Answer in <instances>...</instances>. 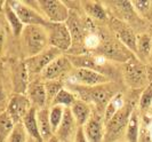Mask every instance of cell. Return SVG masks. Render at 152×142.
<instances>
[{
	"label": "cell",
	"instance_id": "6da1fadb",
	"mask_svg": "<svg viewBox=\"0 0 152 142\" xmlns=\"http://www.w3.org/2000/svg\"><path fill=\"white\" fill-rule=\"evenodd\" d=\"M68 87L69 90H72L76 94L78 99L89 104H94L99 111L103 113L105 111L107 104L119 93L118 87L112 82L103 84V85L91 86V87L78 86V85H68Z\"/></svg>",
	"mask_w": 152,
	"mask_h": 142
},
{
	"label": "cell",
	"instance_id": "7a4b0ae2",
	"mask_svg": "<svg viewBox=\"0 0 152 142\" xmlns=\"http://www.w3.org/2000/svg\"><path fill=\"white\" fill-rule=\"evenodd\" d=\"M21 41L24 53L26 54L25 59L32 57L39 53L44 52L46 48L49 47L48 33L45 26L40 25H26L24 26Z\"/></svg>",
	"mask_w": 152,
	"mask_h": 142
},
{
	"label": "cell",
	"instance_id": "3957f363",
	"mask_svg": "<svg viewBox=\"0 0 152 142\" xmlns=\"http://www.w3.org/2000/svg\"><path fill=\"white\" fill-rule=\"evenodd\" d=\"M133 112H134V108L130 103H124L117 110L113 117L105 124L104 142L121 141V138L126 134V129L129 124Z\"/></svg>",
	"mask_w": 152,
	"mask_h": 142
},
{
	"label": "cell",
	"instance_id": "277c9868",
	"mask_svg": "<svg viewBox=\"0 0 152 142\" xmlns=\"http://www.w3.org/2000/svg\"><path fill=\"white\" fill-rule=\"evenodd\" d=\"M33 5H36L33 8L45 17L47 22L66 23L70 17V9L61 0H39L33 1Z\"/></svg>",
	"mask_w": 152,
	"mask_h": 142
},
{
	"label": "cell",
	"instance_id": "5b68a950",
	"mask_svg": "<svg viewBox=\"0 0 152 142\" xmlns=\"http://www.w3.org/2000/svg\"><path fill=\"white\" fill-rule=\"evenodd\" d=\"M63 53L58 51L57 48L49 46L48 48H46L44 52L39 53L37 55L25 59V67L28 69V72L30 76V79L34 80L37 77H40V75L44 72L46 68L48 67L55 59H57L58 56H61Z\"/></svg>",
	"mask_w": 152,
	"mask_h": 142
},
{
	"label": "cell",
	"instance_id": "8992f818",
	"mask_svg": "<svg viewBox=\"0 0 152 142\" xmlns=\"http://www.w3.org/2000/svg\"><path fill=\"white\" fill-rule=\"evenodd\" d=\"M45 29L48 33L49 46L57 48L62 53L69 51L72 44V35L66 23H50L45 25Z\"/></svg>",
	"mask_w": 152,
	"mask_h": 142
},
{
	"label": "cell",
	"instance_id": "52a82bcc",
	"mask_svg": "<svg viewBox=\"0 0 152 142\" xmlns=\"http://www.w3.org/2000/svg\"><path fill=\"white\" fill-rule=\"evenodd\" d=\"M107 82H111L109 77L99 71H95L91 69H85V68H75L66 78L68 85H78V86H86V87L103 85Z\"/></svg>",
	"mask_w": 152,
	"mask_h": 142
},
{
	"label": "cell",
	"instance_id": "ba28073f",
	"mask_svg": "<svg viewBox=\"0 0 152 142\" xmlns=\"http://www.w3.org/2000/svg\"><path fill=\"white\" fill-rule=\"evenodd\" d=\"M75 69L73 64L69 59L68 55L62 54L46 68L44 72L40 75L39 79L41 82H52V80H66L69 75Z\"/></svg>",
	"mask_w": 152,
	"mask_h": 142
},
{
	"label": "cell",
	"instance_id": "9c48e42d",
	"mask_svg": "<svg viewBox=\"0 0 152 142\" xmlns=\"http://www.w3.org/2000/svg\"><path fill=\"white\" fill-rule=\"evenodd\" d=\"M10 7L13 8V10L16 13V15L18 16V18L21 20V22L26 26V25H40V26H45L47 24V21L44 16L39 13L36 8L30 6L26 1H8Z\"/></svg>",
	"mask_w": 152,
	"mask_h": 142
},
{
	"label": "cell",
	"instance_id": "30bf717a",
	"mask_svg": "<svg viewBox=\"0 0 152 142\" xmlns=\"http://www.w3.org/2000/svg\"><path fill=\"white\" fill-rule=\"evenodd\" d=\"M124 77L126 82L130 87L140 88L144 85L148 79V72L146 67L142 64L141 60L135 59L134 56L126 62L125 70H124Z\"/></svg>",
	"mask_w": 152,
	"mask_h": 142
},
{
	"label": "cell",
	"instance_id": "8fae6325",
	"mask_svg": "<svg viewBox=\"0 0 152 142\" xmlns=\"http://www.w3.org/2000/svg\"><path fill=\"white\" fill-rule=\"evenodd\" d=\"M88 142H104L105 138V121L104 113L99 110H93L91 117L83 127Z\"/></svg>",
	"mask_w": 152,
	"mask_h": 142
},
{
	"label": "cell",
	"instance_id": "7c38bea8",
	"mask_svg": "<svg viewBox=\"0 0 152 142\" xmlns=\"http://www.w3.org/2000/svg\"><path fill=\"white\" fill-rule=\"evenodd\" d=\"M31 108L32 105L26 94H14L9 99L6 112L16 125L22 123L23 118L25 117V115L29 112Z\"/></svg>",
	"mask_w": 152,
	"mask_h": 142
},
{
	"label": "cell",
	"instance_id": "4fadbf2b",
	"mask_svg": "<svg viewBox=\"0 0 152 142\" xmlns=\"http://www.w3.org/2000/svg\"><path fill=\"white\" fill-rule=\"evenodd\" d=\"M78 129H79V126H78L70 108H65L64 117H63L58 128L56 129L55 135L61 142H75Z\"/></svg>",
	"mask_w": 152,
	"mask_h": 142
},
{
	"label": "cell",
	"instance_id": "5bb4252c",
	"mask_svg": "<svg viewBox=\"0 0 152 142\" xmlns=\"http://www.w3.org/2000/svg\"><path fill=\"white\" fill-rule=\"evenodd\" d=\"M30 76L24 61H18L13 65V88L15 94H26L30 85Z\"/></svg>",
	"mask_w": 152,
	"mask_h": 142
},
{
	"label": "cell",
	"instance_id": "9a60e30c",
	"mask_svg": "<svg viewBox=\"0 0 152 142\" xmlns=\"http://www.w3.org/2000/svg\"><path fill=\"white\" fill-rule=\"evenodd\" d=\"M26 96L30 100L31 105L36 109L47 108V95H46L45 82L40 79L31 80L26 90Z\"/></svg>",
	"mask_w": 152,
	"mask_h": 142
},
{
	"label": "cell",
	"instance_id": "2e32d148",
	"mask_svg": "<svg viewBox=\"0 0 152 142\" xmlns=\"http://www.w3.org/2000/svg\"><path fill=\"white\" fill-rule=\"evenodd\" d=\"M114 30L117 33V37L119 38L120 43L125 47H127L130 52H134L137 54V38L134 35V32L130 30L129 28L121 22L115 23Z\"/></svg>",
	"mask_w": 152,
	"mask_h": 142
},
{
	"label": "cell",
	"instance_id": "e0dca14e",
	"mask_svg": "<svg viewBox=\"0 0 152 142\" xmlns=\"http://www.w3.org/2000/svg\"><path fill=\"white\" fill-rule=\"evenodd\" d=\"M70 110L72 112V115H73V117H75L79 127H84L87 124V121L89 120V118L91 117V113H93L91 105L83 101V100H80V99H78L72 104Z\"/></svg>",
	"mask_w": 152,
	"mask_h": 142
},
{
	"label": "cell",
	"instance_id": "ac0fdd59",
	"mask_svg": "<svg viewBox=\"0 0 152 142\" xmlns=\"http://www.w3.org/2000/svg\"><path fill=\"white\" fill-rule=\"evenodd\" d=\"M37 121L42 141L47 142L50 140L55 134L49 120V108H42L37 110Z\"/></svg>",
	"mask_w": 152,
	"mask_h": 142
},
{
	"label": "cell",
	"instance_id": "d6986e66",
	"mask_svg": "<svg viewBox=\"0 0 152 142\" xmlns=\"http://www.w3.org/2000/svg\"><path fill=\"white\" fill-rule=\"evenodd\" d=\"M37 110L36 108H31L29 112L25 115V117L22 120V125L24 126L26 133L29 135V138L33 139L37 142H44L41 139V135L39 132L38 121H37Z\"/></svg>",
	"mask_w": 152,
	"mask_h": 142
},
{
	"label": "cell",
	"instance_id": "ffe728a7",
	"mask_svg": "<svg viewBox=\"0 0 152 142\" xmlns=\"http://www.w3.org/2000/svg\"><path fill=\"white\" fill-rule=\"evenodd\" d=\"M4 10H5V15H6V18H7L8 23L12 28V31L14 33L15 37H20L22 35L23 30H24V24L21 22V20L18 18V16L16 15V13L13 10V8L10 7L9 2H6L5 6H4Z\"/></svg>",
	"mask_w": 152,
	"mask_h": 142
},
{
	"label": "cell",
	"instance_id": "44dd1931",
	"mask_svg": "<svg viewBox=\"0 0 152 142\" xmlns=\"http://www.w3.org/2000/svg\"><path fill=\"white\" fill-rule=\"evenodd\" d=\"M85 13L89 17L96 20H105L107 18V10L103 5L97 1H83L81 2Z\"/></svg>",
	"mask_w": 152,
	"mask_h": 142
},
{
	"label": "cell",
	"instance_id": "7402d4cb",
	"mask_svg": "<svg viewBox=\"0 0 152 142\" xmlns=\"http://www.w3.org/2000/svg\"><path fill=\"white\" fill-rule=\"evenodd\" d=\"M77 100H78V97H77V95L72 90L63 87L60 90V93L56 95V97L54 99L52 105H61L63 108H71L72 104L76 102Z\"/></svg>",
	"mask_w": 152,
	"mask_h": 142
},
{
	"label": "cell",
	"instance_id": "603a6c76",
	"mask_svg": "<svg viewBox=\"0 0 152 142\" xmlns=\"http://www.w3.org/2000/svg\"><path fill=\"white\" fill-rule=\"evenodd\" d=\"M125 136L127 142H140V125H138V115L136 110H134L130 117Z\"/></svg>",
	"mask_w": 152,
	"mask_h": 142
},
{
	"label": "cell",
	"instance_id": "cb8c5ba5",
	"mask_svg": "<svg viewBox=\"0 0 152 142\" xmlns=\"http://www.w3.org/2000/svg\"><path fill=\"white\" fill-rule=\"evenodd\" d=\"M15 127L14 121L6 111L0 113V142H6Z\"/></svg>",
	"mask_w": 152,
	"mask_h": 142
},
{
	"label": "cell",
	"instance_id": "d4e9b609",
	"mask_svg": "<svg viewBox=\"0 0 152 142\" xmlns=\"http://www.w3.org/2000/svg\"><path fill=\"white\" fill-rule=\"evenodd\" d=\"M152 53V39L148 35H142L137 38V54L141 59H150Z\"/></svg>",
	"mask_w": 152,
	"mask_h": 142
},
{
	"label": "cell",
	"instance_id": "484cf974",
	"mask_svg": "<svg viewBox=\"0 0 152 142\" xmlns=\"http://www.w3.org/2000/svg\"><path fill=\"white\" fill-rule=\"evenodd\" d=\"M63 82L61 80H52V82H45L46 95H47V108H49L53 103L54 99L60 93L63 88Z\"/></svg>",
	"mask_w": 152,
	"mask_h": 142
},
{
	"label": "cell",
	"instance_id": "4316f807",
	"mask_svg": "<svg viewBox=\"0 0 152 142\" xmlns=\"http://www.w3.org/2000/svg\"><path fill=\"white\" fill-rule=\"evenodd\" d=\"M64 111H65V108H63L61 105L49 107V120H50V124H52L54 134H55L56 129L58 128L60 124L62 123V119L64 117Z\"/></svg>",
	"mask_w": 152,
	"mask_h": 142
},
{
	"label": "cell",
	"instance_id": "83f0119b",
	"mask_svg": "<svg viewBox=\"0 0 152 142\" xmlns=\"http://www.w3.org/2000/svg\"><path fill=\"white\" fill-rule=\"evenodd\" d=\"M152 105V85L149 84L146 87H145L142 94H141V97H140V104H138V108L141 112H146Z\"/></svg>",
	"mask_w": 152,
	"mask_h": 142
},
{
	"label": "cell",
	"instance_id": "f1b7e54d",
	"mask_svg": "<svg viewBox=\"0 0 152 142\" xmlns=\"http://www.w3.org/2000/svg\"><path fill=\"white\" fill-rule=\"evenodd\" d=\"M28 140H29V135L22 125V123H20L15 125L12 134L9 135L6 142H28Z\"/></svg>",
	"mask_w": 152,
	"mask_h": 142
},
{
	"label": "cell",
	"instance_id": "f546056e",
	"mask_svg": "<svg viewBox=\"0 0 152 142\" xmlns=\"http://www.w3.org/2000/svg\"><path fill=\"white\" fill-rule=\"evenodd\" d=\"M75 142H88L87 139H86V135L84 133V129L83 127H79L78 132H77L76 139H75Z\"/></svg>",
	"mask_w": 152,
	"mask_h": 142
},
{
	"label": "cell",
	"instance_id": "4dcf8cb0",
	"mask_svg": "<svg viewBox=\"0 0 152 142\" xmlns=\"http://www.w3.org/2000/svg\"><path fill=\"white\" fill-rule=\"evenodd\" d=\"M4 43H5V33L2 28L0 26V54L2 52V47H4Z\"/></svg>",
	"mask_w": 152,
	"mask_h": 142
},
{
	"label": "cell",
	"instance_id": "1f68e13d",
	"mask_svg": "<svg viewBox=\"0 0 152 142\" xmlns=\"http://www.w3.org/2000/svg\"><path fill=\"white\" fill-rule=\"evenodd\" d=\"M146 72H148V79L150 80V84L152 85V64L146 67Z\"/></svg>",
	"mask_w": 152,
	"mask_h": 142
},
{
	"label": "cell",
	"instance_id": "d6a6232c",
	"mask_svg": "<svg viewBox=\"0 0 152 142\" xmlns=\"http://www.w3.org/2000/svg\"><path fill=\"white\" fill-rule=\"evenodd\" d=\"M47 142H61V141H60V140L57 139V136H56V135H54L53 138H52L50 140H48Z\"/></svg>",
	"mask_w": 152,
	"mask_h": 142
},
{
	"label": "cell",
	"instance_id": "836d02e7",
	"mask_svg": "<svg viewBox=\"0 0 152 142\" xmlns=\"http://www.w3.org/2000/svg\"><path fill=\"white\" fill-rule=\"evenodd\" d=\"M28 142H37V141H34L33 139H31V138H29V140H28Z\"/></svg>",
	"mask_w": 152,
	"mask_h": 142
},
{
	"label": "cell",
	"instance_id": "e575fe53",
	"mask_svg": "<svg viewBox=\"0 0 152 142\" xmlns=\"http://www.w3.org/2000/svg\"><path fill=\"white\" fill-rule=\"evenodd\" d=\"M150 61H151V64H152V53H151V56H150Z\"/></svg>",
	"mask_w": 152,
	"mask_h": 142
},
{
	"label": "cell",
	"instance_id": "d590c367",
	"mask_svg": "<svg viewBox=\"0 0 152 142\" xmlns=\"http://www.w3.org/2000/svg\"><path fill=\"white\" fill-rule=\"evenodd\" d=\"M119 142H127V141H119Z\"/></svg>",
	"mask_w": 152,
	"mask_h": 142
}]
</instances>
